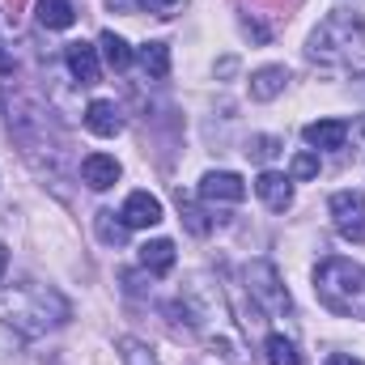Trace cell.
Instances as JSON below:
<instances>
[{"label":"cell","instance_id":"6da1fadb","mask_svg":"<svg viewBox=\"0 0 365 365\" xmlns=\"http://www.w3.org/2000/svg\"><path fill=\"white\" fill-rule=\"evenodd\" d=\"M73 319V306L64 293L38 280H0V323L21 336H47Z\"/></svg>","mask_w":365,"mask_h":365},{"label":"cell","instance_id":"7a4b0ae2","mask_svg":"<svg viewBox=\"0 0 365 365\" xmlns=\"http://www.w3.org/2000/svg\"><path fill=\"white\" fill-rule=\"evenodd\" d=\"M306 56L323 68H365V17L361 13H331L314 26Z\"/></svg>","mask_w":365,"mask_h":365},{"label":"cell","instance_id":"3957f363","mask_svg":"<svg viewBox=\"0 0 365 365\" xmlns=\"http://www.w3.org/2000/svg\"><path fill=\"white\" fill-rule=\"evenodd\" d=\"M314 293L331 314L365 319V268L353 259H323L314 268Z\"/></svg>","mask_w":365,"mask_h":365},{"label":"cell","instance_id":"277c9868","mask_svg":"<svg viewBox=\"0 0 365 365\" xmlns=\"http://www.w3.org/2000/svg\"><path fill=\"white\" fill-rule=\"evenodd\" d=\"M242 280H247V293H251V302L268 314V319H284L289 310H293V302H289V289L280 284V272H276V264L268 259H251L247 268H242Z\"/></svg>","mask_w":365,"mask_h":365},{"label":"cell","instance_id":"5b68a950","mask_svg":"<svg viewBox=\"0 0 365 365\" xmlns=\"http://www.w3.org/2000/svg\"><path fill=\"white\" fill-rule=\"evenodd\" d=\"M327 208H331V221H336L340 238L365 247V195L361 191H336Z\"/></svg>","mask_w":365,"mask_h":365},{"label":"cell","instance_id":"8992f818","mask_svg":"<svg viewBox=\"0 0 365 365\" xmlns=\"http://www.w3.org/2000/svg\"><path fill=\"white\" fill-rule=\"evenodd\" d=\"M119 217H123V225H128V230H153V225H162V221H166L162 200H158L153 191H132V195L123 200Z\"/></svg>","mask_w":365,"mask_h":365},{"label":"cell","instance_id":"52a82bcc","mask_svg":"<svg viewBox=\"0 0 365 365\" xmlns=\"http://www.w3.org/2000/svg\"><path fill=\"white\" fill-rule=\"evenodd\" d=\"M200 200L204 204H238V200H247V182L234 170H208L200 179Z\"/></svg>","mask_w":365,"mask_h":365},{"label":"cell","instance_id":"ba28073f","mask_svg":"<svg viewBox=\"0 0 365 365\" xmlns=\"http://www.w3.org/2000/svg\"><path fill=\"white\" fill-rule=\"evenodd\" d=\"M64 60H68V73H73L81 86H98V77H102L98 47H90V43H68V47H64Z\"/></svg>","mask_w":365,"mask_h":365},{"label":"cell","instance_id":"9c48e42d","mask_svg":"<svg viewBox=\"0 0 365 365\" xmlns=\"http://www.w3.org/2000/svg\"><path fill=\"white\" fill-rule=\"evenodd\" d=\"M119 162L110 158V153H90V158H81V182L93 187V191H106V187H115L119 182Z\"/></svg>","mask_w":365,"mask_h":365},{"label":"cell","instance_id":"30bf717a","mask_svg":"<svg viewBox=\"0 0 365 365\" xmlns=\"http://www.w3.org/2000/svg\"><path fill=\"white\" fill-rule=\"evenodd\" d=\"M255 195H259L272 212H284V208L293 204V179H284L280 170H264V175L255 179Z\"/></svg>","mask_w":365,"mask_h":365},{"label":"cell","instance_id":"8fae6325","mask_svg":"<svg viewBox=\"0 0 365 365\" xmlns=\"http://www.w3.org/2000/svg\"><path fill=\"white\" fill-rule=\"evenodd\" d=\"M86 128L93 136H119L123 132V115H119V106L110 98H93L86 106Z\"/></svg>","mask_w":365,"mask_h":365},{"label":"cell","instance_id":"7c38bea8","mask_svg":"<svg viewBox=\"0 0 365 365\" xmlns=\"http://www.w3.org/2000/svg\"><path fill=\"white\" fill-rule=\"evenodd\" d=\"M306 145L310 149H344V140H349V123L344 119H314V123H306Z\"/></svg>","mask_w":365,"mask_h":365},{"label":"cell","instance_id":"4fadbf2b","mask_svg":"<svg viewBox=\"0 0 365 365\" xmlns=\"http://www.w3.org/2000/svg\"><path fill=\"white\" fill-rule=\"evenodd\" d=\"M284 86H289V68H284V64H264V68L251 73V98H255V102L280 98Z\"/></svg>","mask_w":365,"mask_h":365},{"label":"cell","instance_id":"5bb4252c","mask_svg":"<svg viewBox=\"0 0 365 365\" xmlns=\"http://www.w3.org/2000/svg\"><path fill=\"white\" fill-rule=\"evenodd\" d=\"M136 259H140V268H145L149 276H166L170 268H175V242H170V238H153V242L140 247Z\"/></svg>","mask_w":365,"mask_h":365},{"label":"cell","instance_id":"9a60e30c","mask_svg":"<svg viewBox=\"0 0 365 365\" xmlns=\"http://www.w3.org/2000/svg\"><path fill=\"white\" fill-rule=\"evenodd\" d=\"M34 17H38V26H47V30H68V26L77 21V9H73L68 0H38V4H34Z\"/></svg>","mask_w":365,"mask_h":365},{"label":"cell","instance_id":"2e32d148","mask_svg":"<svg viewBox=\"0 0 365 365\" xmlns=\"http://www.w3.org/2000/svg\"><path fill=\"white\" fill-rule=\"evenodd\" d=\"M98 51H102V60H106L115 73H123V68L136 60V51H132V47H128V43H123L115 30H102V38H98Z\"/></svg>","mask_w":365,"mask_h":365},{"label":"cell","instance_id":"e0dca14e","mask_svg":"<svg viewBox=\"0 0 365 365\" xmlns=\"http://www.w3.org/2000/svg\"><path fill=\"white\" fill-rule=\"evenodd\" d=\"M136 60H140V68H145L153 81H162V77L170 73V47H166V43H145V47L136 51Z\"/></svg>","mask_w":365,"mask_h":365},{"label":"cell","instance_id":"ac0fdd59","mask_svg":"<svg viewBox=\"0 0 365 365\" xmlns=\"http://www.w3.org/2000/svg\"><path fill=\"white\" fill-rule=\"evenodd\" d=\"M319 170H323V162H319V149H297V153H293V162H289V179H293V182L319 179Z\"/></svg>","mask_w":365,"mask_h":365},{"label":"cell","instance_id":"d6986e66","mask_svg":"<svg viewBox=\"0 0 365 365\" xmlns=\"http://www.w3.org/2000/svg\"><path fill=\"white\" fill-rule=\"evenodd\" d=\"M264 353H268V365H302L293 340H284V336H268L264 340Z\"/></svg>","mask_w":365,"mask_h":365},{"label":"cell","instance_id":"ffe728a7","mask_svg":"<svg viewBox=\"0 0 365 365\" xmlns=\"http://www.w3.org/2000/svg\"><path fill=\"white\" fill-rule=\"evenodd\" d=\"M119 353H123V365H158V353L145 340H132V336L119 340Z\"/></svg>","mask_w":365,"mask_h":365},{"label":"cell","instance_id":"44dd1931","mask_svg":"<svg viewBox=\"0 0 365 365\" xmlns=\"http://www.w3.org/2000/svg\"><path fill=\"white\" fill-rule=\"evenodd\" d=\"M276 153H280V136H251L247 140V158H255V162H272Z\"/></svg>","mask_w":365,"mask_h":365},{"label":"cell","instance_id":"7402d4cb","mask_svg":"<svg viewBox=\"0 0 365 365\" xmlns=\"http://www.w3.org/2000/svg\"><path fill=\"white\" fill-rule=\"evenodd\" d=\"M179 208H182V221H187V230H191V234H208V230H212V221L204 217V208H195L191 200H182V195H179Z\"/></svg>","mask_w":365,"mask_h":365},{"label":"cell","instance_id":"603a6c76","mask_svg":"<svg viewBox=\"0 0 365 365\" xmlns=\"http://www.w3.org/2000/svg\"><path fill=\"white\" fill-rule=\"evenodd\" d=\"M145 13H153V17H175V13H182V4L187 0H136Z\"/></svg>","mask_w":365,"mask_h":365},{"label":"cell","instance_id":"cb8c5ba5","mask_svg":"<svg viewBox=\"0 0 365 365\" xmlns=\"http://www.w3.org/2000/svg\"><path fill=\"white\" fill-rule=\"evenodd\" d=\"M110 217H115V212H98V230H102L106 242H123V230H128V225H123V221H110Z\"/></svg>","mask_w":365,"mask_h":365},{"label":"cell","instance_id":"d4e9b609","mask_svg":"<svg viewBox=\"0 0 365 365\" xmlns=\"http://www.w3.org/2000/svg\"><path fill=\"white\" fill-rule=\"evenodd\" d=\"M327 365H365V361H361V357H349V353H336Z\"/></svg>","mask_w":365,"mask_h":365},{"label":"cell","instance_id":"484cf974","mask_svg":"<svg viewBox=\"0 0 365 365\" xmlns=\"http://www.w3.org/2000/svg\"><path fill=\"white\" fill-rule=\"evenodd\" d=\"M4 73H13V60L4 56V43H0V77H4Z\"/></svg>","mask_w":365,"mask_h":365},{"label":"cell","instance_id":"4316f807","mask_svg":"<svg viewBox=\"0 0 365 365\" xmlns=\"http://www.w3.org/2000/svg\"><path fill=\"white\" fill-rule=\"evenodd\" d=\"M0 268H4V242H0Z\"/></svg>","mask_w":365,"mask_h":365},{"label":"cell","instance_id":"83f0119b","mask_svg":"<svg viewBox=\"0 0 365 365\" xmlns=\"http://www.w3.org/2000/svg\"><path fill=\"white\" fill-rule=\"evenodd\" d=\"M361 136H365V119H361Z\"/></svg>","mask_w":365,"mask_h":365}]
</instances>
